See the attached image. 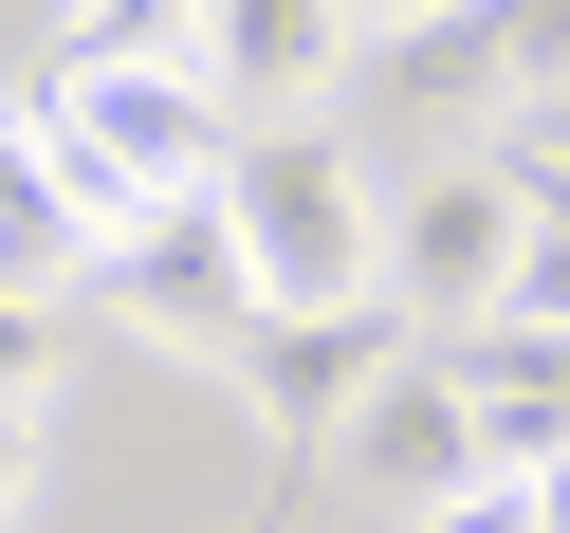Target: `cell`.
Listing matches in <instances>:
<instances>
[{"instance_id": "cell-6", "label": "cell", "mask_w": 570, "mask_h": 533, "mask_svg": "<svg viewBox=\"0 0 570 533\" xmlns=\"http://www.w3.org/2000/svg\"><path fill=\"white\" fill-rule=\"evenodd\" d=\"M350 496H368L386 533L423 515V496H460V478H497V442H479V386H460V349H405V368L368 386V405H350Z\"/></svg>"}, {"instance_id": "cell-10", "label": "cell", "mask_w": 570, "mask_h": 533, "mask_svg": "<svg viewBox=\"0 0 570 533\" xmlns=\"http://www.w3.org/2000/svg\"><path fill=\"white\" fill-rule=\"evenodd\" d=\"M0 276H56V295L92 276V203H75V166L38 148V111H0Z\"/></svg>"}, {"instance_id": "cell-11", "label": "cell", "mask_w": 570, "mask_h": 533, "mask_svg": "<svg viewBox=\"0 0 570 533\" xmlns=\"http://www.w3.org/2000/svg\"><path fill=\"white\" fill-rule=\"evenodd\" d=\"M56 56H203V0H56Z\"/></svg>"}, {"instance_id": "cell-9", "label": "cell", "mask_w": 570, "mask_h": 533, "mask_svg": "<svg viewBox=\"0 0 570 533\" xmlns=\"http://www.w3.org/2000/svg\"><path fill=\"white\" fill-rule=\"evenodd\" d=\"M460 349V386H479V442L515 460H570V332H533V313H479V332H442Z\"/></svg>"}, {"instance_id": "cell-17", "label": "cell", "mask_w": 570, "mask_h": 533, "mask_svg": "<svg viewBox=\"0 0 570 533\" xmlns=\"http://www.w3.org/2000/svg\"><path fill=\"white\" fill-rule=\"evenodd\" d=\"M350 19H368V38H386V19H442V0H350Z\"/></svg>"}, {"instance_id": "cell-12", "label": "cell", "mask_w": 570, "mask_h": 533, "mask_svg": "<svg viewBox=\"0 0 570 533\" xmlns=\"http://www.w3.org/2000/svg\"><path fill=\"white\" fill-rule=\"evenodd\" d=\"M0 405H56V276H0Z\"/></svg>"}, {"instance_id": "cell-5", "label": "cell", "mask_w": 570, "mask_h": 533, "mask_svg": "<svg viewBox=\"0 0 570 533\" xmlns=\"http://www.w3.org/2000/svg\"><path fill=\"white\" fill-rule=\"evenodd\" d=\"M405 332H423L405 295H276V313H258V349H239V405H258L295 460H332V442H350V405L405 368Z\"/></svg>"}, {"instance_id": "cell-13", "label": "cell", "mask_w": 570, "mask_h": 533, "mask_svg": "<svg viewBox=\"0 0 570 533\" xmlns=\"http://www.w3.org/2000/svg\"><path fill=\"white\" fill-rule=\"evenodd\" d=\"M405 533H533V478H515V460H497V478H460V496H423Z\"/></svg>"}, {"instance_id": "cell-2", "label": "cell", "mask_w": 570, "mask_h": 533, "mask_svg": "<svg viewBox=\"0 0 570 533\" xmlns=\"http://www.w3.org/2000/svg\"><path fill=\"white\" fill-rule=\"evenodd\" d=\"M239 239H258V295H386V166L332 111H258L222 166Z\"/></svg>"}, {"instance_id": "cell-8", "label": "cell", "mask_w": 570, "mask_h": 533, "mask_svg": "<svg viewBox=\"0 0 570 533\" xmlns=\"http://www.w3.org/2000/svg\"><path fill=\"white\" fill-rule=\"evenodd\" d=\"M368 92H386V129H515V38H497V0H442V19H386L368 38Z\"/></svg>"}, {"instance_id": "cell-16", "label": "cell", "mask_w": 570, "mask_h": 533, "mask_svg": "<svg viewBox=\"0 0 570 533\" xmlns=\"http://www.w3.org/2000/svg\"><path fill=\"white\" fill-rule=\"evenodd\" d=\"M19 496H38V405H0V533H19Z\"/></svg>"}, {"instance_id": "cell-1", "label": "cell", "mask_w": 570, "mask_h": 533, "mask_svg": "<svg viewBox=\"0 0 570 533\" xmlns=\"http://www.w3.org/2000/svg\"><path fill=\"white\" fill-rule=\"evenodd\" d=\"M38 148L75 166V203H92V239H129L148 203H185V185H222L239 166V92L203 75V56H38Z\"/></svg>"}, {"instance_id": "cell-7", "label": "cell", "mask_w": 570, "mask_h": 533, "mask_svg": "<svg viewBox=\"0 0 570 533\" xmlns=\"http://www.w3.org/2000/svg\"><path fill=\"white\" fill-rule=\"evenodd\" d=\"M203 75L239 92V129L258 111H332L368 75V19L350 0H203Z\"/></svg>"}, {"instance_id": "cell-18", "label": "cell", "mask_w": 570, "mask_h": 533, "mask_svg": "<svg viewBox=\"0 0 570 533\" xmlns=\"http://www.w3.org/2000/svg\"><path fill=\"white\" fill-rule=\"evenodd\" d=\"M533 221H570V166H533Z\"/></svg>"}, {"instance_id": "cell-3", "label": "cell", "mask_w": 570, "mask_h": 533, "mask_svg": "<svg viewBox=\"0 0 570 533\" xmlns=\"http://www.w3.org/2000/svg\"><path fill=\"white\" fill-rule=\"evenodd\" d=\"M92 313H129L148 349H185V368H222L239 386V349H258V239H239V203L222 185H185V203H148L129 239H92Z\"/></svg>"}, {"instance_id": "cell-4", "label": "cell", "mask_w": 570, "mask_h": 533, "mask_svg": "<svg viewBox=\"0 0 570 533\" xmlns=\"http://www.w3.org/2000/svg\"><path fill=\"white\" fill-rule=\"evenodd\" d=\"M515 239H533V166H423V185H386V295L423 313V332H479L497 295H515Z\"/></svg>"}, {"instance_id": "cell-14", "label": "cell", "mask_w": 570, "mask_h": 533, "mask_svg": "<svg viewBox=\"0 0 570 533\" xmlns=\"http://www.w3.org/2000/svg\"><path fill=\"white\" fill-rule=\"evenodd\" d=\"M497 313H533V332H570V221H533V239H515V295H497Z\"/></svg>"}, {"instance_id": "cell-15", "label": "cell", "mask_w": 570, "mask_h": 533, "mask_svg": "<svg viewBox=\"0 0 570 533\" xmlns=\"http://www.w3.org/2000/svg\"><path fill=\"white\" fill-rule=\"evenodd\" d=\"M515 166H570V75H552V92H515Z\"/></svg>"}]
</instances>
